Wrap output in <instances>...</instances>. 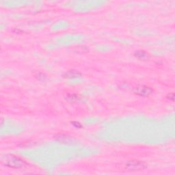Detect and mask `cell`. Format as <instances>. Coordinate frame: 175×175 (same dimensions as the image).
<instances>
[{
    "label": "cell",
    "mask_w": 175,
    "mask_h": 175,
    "mask_svg": "<svg viewBox=\"0 0 175 175\" xmlns=\"http://www.w3.org/2000/svg\"><path fill=\"white\" fill-rule=\"evenodd\" d=\"M5 166L12 168H22L26 167L28 164L23 159L14 155H6L2 160Z\"/></svg>",
    "instance_id": "obj_1"
},
{
    "label": "cell",
    "mask_w": 175,
    "mask_h": 175,
    "mask_svg": "<svg viewBox=\"0 0 175 175\" xmlns=\"http://www.w3.org/2000/svg\"><path fill=\"white\" fill-rule=\"evenodd\" d=\"M146 167V164L144 161L131 160L127 162L125 165V169L126 171H139Z\"/></svg>",
    "instance_id": "obj_2"
},
{
    "label": "cell",
    "mask_w": 175,
    "mask_h": 175,
    "mask_svg": "<svg viewBox=\"0 0 175 175\" xmlns=\"http://www.w3.org/2000/svg\"><path fill=\"white\" fill-rule=\"evenodd\" d=\"M133 92L137 95L141 97H148L153 93V90L149 86L144 85H137L133 89Z\"/></svg>",
    "instance_id": "obj_3"
},
{
    "label": "cell",
    "mask_w": 175,
    "mask_h": 175,
    "mask_svg": "<svg viewBox=\"0 0 175 175\" xmlns=\"http://www.w3.org/2000/svg\"><path fill=\"white\" fill-rule=\"evenodd\" d=\"M134 56L138 59V60L143 61L149 60L150 58L149 54L144 51H137L136 52H135Z\"/></svg>",
    "instance_id": "obj_4"
},
{
    "label": "cell",
    "mask_w": 175,
    "mask_h": 175,
    "mask_svg": "<svg viewBox=\"0 0 175 175\" xmlns=\"http://www.w3.org/2000/svg\"><path fill=\"white\" fill-rule=\"evenodd\" d=\"M81 76L82 74L75 70H70L65 74V77L66 78H76L80 77Z\"/></svg>",
    "instance_id": "obj_5"
},
{
    "label": "cell",
    "mask_w": 175,
    "mask_h": 175,
    "mask_svg": "<svg viewBox=\"0 0 175 175\" xmlns=\"http://www.w3.org/2000/svg\"><path fill=\"white\" fill-rule=\"evenodd\" d=\"M56 139L59 141H60L62 142H65V143H68V142H71L73 141L72 137H71L70 136H67L66 135H62V134H60L56 136Z\"/></svg>",
    "instance_id": "obj_6"
},
{
    "label": "cell",
    "mask_w": 175,
    "mask_h": 175,
    "mask_svg": "<svg viewBox=\"0 0 175 175\" xmlns=\"http://www.w3.org/2000/svg\"><path fill=\"white\" fill-rule=\"evenodd\" d=\"M167 98H168L170 100H172V101H174V93H170L167 95Z\"/></svg>",
    "instance_id": "obj_7"
},
{
    "label": "cell",
    "mask_w": 175,
    "mask_h": 175,
    "mask_svg": "<svg viewBox=\"0 0 175 175\" xmlns=\"http://www.w3.org/2000/svg\"><path fill=\"white\" fill-rule=\"evenodd\" d=\"M71 124H72L74 127H77V128H82V126L81 125L80 123L77 122H71Z\"/></svg>",
    "instance_id": "obj_8"
}]
</instances>
